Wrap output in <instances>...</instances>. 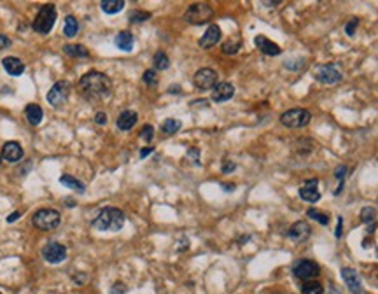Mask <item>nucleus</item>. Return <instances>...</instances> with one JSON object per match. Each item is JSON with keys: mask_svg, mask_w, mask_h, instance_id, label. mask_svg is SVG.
<instances>
[{"mask_svg": "<svg viewBox=\"0 0 378 294\" xmlns=\"http://www.w3.org/2000/svg\"><path fill=\"white\" fill-rule=\"evenodd\" d=\"M168 91H170V93H179V91H180V88H179V86H172V88L168 89Z\"/></svg>", "mask_w": 378, "mask_h": 294, "instance_id": "obj_47", "label": "nucleus"}, {"mask_svg": "<svg viewBox=\"0 0 378 294\" xmlns=\"http://www.w3.org/2000/svg\"><path fill=\"white\" fill-rule=\"evenodd\" d=\"M25 116H27V119L32 126H39L40 122H42L44 110L37 104H28L27 109H25Z\"/></svg>", "mask_w": 378, "mask_h": 294, "instance_id": "obj_20", "label": "nucleus"}, {"mask_svg": "<svg viewBox=\"0 0 378 294\" xmlns=\"http://www.w3.org/2000/svg\"><path fill=\"white\" fill-rule=\"evenodd\" d=\"M137 119H138V116H137L135 110H123V112L117 116L116 125L121 132H128V130H131L135 125H137Z\"/></svg>", "mask_w": 378, "mask_h": 294, "instance_id": "obj_19", "label": "nucleus"}, {"mask_svg": "<svg viewBox=\"0 0 378 294\" xmlns=\"http://www.w3.org/2000/svg\"><path fill=\"white\" fill-rule=\"evenodd\" d=\"M219 40H221V28L217 27V24H210V27L207 28V32L200 37L198 44H200V47H203V49H210L216 46Z\"/></svg>", "mask_w": 378, "mask_h": 294, "instance_id": "obj_17", "label": "nucleus"}, {"mask_svg": "<svg viewBox=\"0 0 378 294\" xmlns=\"http://www.w3.org/2000/svg\"><path fill=\"white\" fill-rule=\"evenodd\" d=\"M187 156L195 159L196 165H200V149H196V147H189V149H187Z\"/></svg>", "mask_w": 378, "mask_h": 294, "instance_id": "obj_39", "label": "nucleus"}, {"mask_svg": "<svg viewBox=\"0 0 378 294\" xmlns=\"http://www.w3.org/2000/svg\"><path fill=\"white\" fill-rule=\"evenodd\" d=\"M347 166H343V165H340L338 168H336V172H335V175H336V179L340 181V186H338V189L335 191V194L338 196L340 193L343 191V182H345V174H347Z\"/></svg>", "mask_w": 378, "mask_h": 294, "instance_id": "obj_34", "label": "nucleus"}, {"mask_svg": "<svg viewBox=\"0 0 378 294\" xmlns=\"http://www.w3.org/2000/svg\"><path fill=\"white\" fill-rule=\"evenodd\" d=\"M0 294H2V292H0Z\"/></svg>", "mask_w": 378, "mask_h": 294, "instance_id": "obj_50", "label": "nucleus"}, {"mask_svg": "<svg viewBox=\"0 0 378 294\" xmlns=\"http://www.w3.org/2000/svg\"><path fill=\"white\" fill-rule=\"evenodd\" d=\"M233 95H235V86L231 83H217L216 88L212 89V100L217 104L231 100Z\"/></svg>", "mask_w": 378, "mask_h": 294, "instance_id": "obj_14", "label": "nucleus"}, {"mask_svg": "<svg viewBox=\"0 0 378 294\" xmlns=\"http://www.w3.org/2000/svg\"><path fill=\"white\" fill-rule=\"evenodd\" d=\"M23 158V147L19 145V142H6L2 147V159L9 163H18Z\"/></svg>", "mask_w": 378, "mask_h": 294, "instance_id": "obj_16", "label": "nucleus"}, {"mask_svg": "<svg viewBox=\"0 0 378 294\" xmlns=\"http://www.w3.org/2000/svg\"><path fill=\"white\" fill-rule=\"evenodd\" d=\"M19 217V212H12V214L7 217V223H14V220H18Z\"/></svg>", "mask_w": 378, "mask_h": 294, "instance_id": "obj_45", "label": "nucleus"}, {"mask_svg": "<svg viewBox=\"0 0 378 294\" xmlns=\"http://www.w3.org/2000/svg\"><path fill=\"white\" fill-rule=\"evenodd\" d=\"M61 223V215L58 210L55 208H40L34 214L32 217V224L40 231H53L60 226Z\"/></svg>", "mask_w": 378, "mask_h": 294, "instance_id": "obj_4", "label": "nucleus"}, {"mask_svg": "<svg viewBox=\"0 0 378 294\" xmlns=\"http://www.w3.org/2000/svg\"><path fill=\"white\" fill-rule=\"evenodd\" d=\"M70 89H72V86L68 81H58V83L53 84V88L49 89V93L46 96L48 102L53 107H61V105L68 100V96H70Z\"/></svg>", "mask_w": 378, "mask_h": 294, "instance_id": "obj_7", "label": "nucleus"}, {"mask_svg": "<svg viewBox=\"0 0 378 294\" xmlns=\"http://www.w3.org/2000/svg\"><path fill=\"white\" fill-rule=\"evenodd\" d=\"M94 122H97V125H100V126H104L107 122V114L102 112V110H100V112H97V114H94Z\"/></svg>", "mask_w": 378, "mask_h": 294, "instance_id": "obj_40", "label": "nucleus"}, {"mask_svg": "<svg viewBox=\"0 0 378 294\" xmlns=\"http://www.w3.org/2000/svg\"><path fill=\"white\" fill-rule=\"evenodd\" d=\"M301 292L303 294H322L324 289H322V285H320L319 282L310 280V282H305V284H303Z\"/></svg>", "mask_w": 378, "mask_h": 294, "instance_id": "obj_31", "label": "nucleus"}, {"mask_svg": "<svg viewBox=\"0 0 378 294\" xmlns=\"http://www.w3.org/2000/svg\"><path fill=\"white\" fill-rule=\"evenodd\" d=\"M306 215L310 219L317 220L319 224H322V226H327L329 224V215L327 214H322V212H319L317 208H308L306 210Z\"/></svg>", "mask_w": 378, "mask_h": 294, "instance_id": "obj_30", "label": "nucleus"}, {"mask_svg": "<svg viewBox=\"0 0 378 294\" xmlns=\"http://www.w3.org/2000/svg\"><path fill=\"white\" fill-rule=\"evenodd\" d=\"M126 292V285L123 282H116L110 289V294H125Z\"/></svg>", "mask_w": 378, "mask_h": 294, "instance_id": "obj_38", "label": "nucleus"}, {"mask_svg": "<svg viewBox=\"0 0 378 294\" xmlns=\"http://www.w3.org/2000/svg\"><path fill=\"white\" fill-rule=\"evenodd\" d=\"M140 138L146 142H151L154 138V128L151 125H146L144 128L140 130Z\"/></svg>", "mask_w": 378, "mask_h": 294, "instance_id": "obj_36", "label": "nucleus"}, {"mask_svg": "<svg viewBox=\"0 0 378 294\" xmlns=\"http://www.w3.org/2000/svg\"><path fill=\"white\" fill-rule=\"evenodd\" d=\"M310 235H312V228L308 226V223H305V220H298V223L293 224V226L289 228V231H287V236L296 243L306 242V240L310 238Z\"/></svg>", "mask_w": 378, "mask_h": 294, "instance_id": "obj_12", "label": "nucleus"}, {"mask_svg": "<svg viewBox=\"0 0 378 294\" xmlns=\"http://www.w3.org/2000/svg\"><path fill=\"white\" fill-rule=\"evenodd\" d=\"M329 294H342V292H340V291H336V287H331Z\"/></svg>", "mask_w": 378, "mask_h": 294, "instance_id": "obj_48", "label": "nucleus"}, {"mask_svg": "<svg viewBox=\"0 0 378 294\" xmlns=\"http://www.w3.org/2000/svg\"><path fill=\"white\" fill-rule=\"evenodd\" d=\"M293 273H294L296 279L310 282V280H314L315 277H319L320 268H319V264L312 259H299L298 263L294 264Z\"/></svg>", "mask_w": 378, "mask_h": 294, "instance_id": "obj_9", "label": "nucleus"}, {"mask_svg": "<svg viewBox=\"0 0 378 294\" xmlns=\"http://www.w3.org/2000/svg\"><path fill=\"white\" fill-rule=\"evenodd\" d=\"M180 126H182V122H180L179 119L170 117V119H165V122L161 125V130H163V133H167V135H174V133L179 132Z\"/></svg>", "mask_w": 378, "mask_h": 294, "instance_id": "obj_27", "label": "nucleus"}, {"mask_svg": "<svg viewBox=\"0 0 378 294\" xmlns=\"http://www.w3.org/2000/svg\"><path fill=\"white\" fill-rule=\"evenodd\" d=\"M153 151H154L153 147H146V149H142V151H140V158H146V156H149V154L153 153Z\"/></svg>", "mask_w": 378, "mask_h": 294, "instance_id": "obj_44", "label": "nucleus"}, {"mask_svg": "<svg viewBox=\"0 0 378 294\" xmlns=\"http://www.w3.org/2000/svg\"><path fill=\"white\" fill-rule=\"evenodd\" d=\"M114 44H116L121 51L130 53L131 49H133L135 39H133V35H131L130 32H119V34L116 35V39H114Z\"/></svg>", "mask_w": 378, "mask_h": 294, "instance_id": "obj_22", "label": "nucleus"}, {"mask_svg": "<svg viewBox=\"0 0 378 294\" xmlns=\"http://www.w3.org/2000/svg\"><path fill=\"white\" fill-rule=\"evenodd\" d=\"M60 182L63 184V186H67V189H72V191H76V193H81V194H83L84 191H86L84 182L77 181V179H76V177H72V175H61V177H60Z\"/></svg>", "mask_w": 378, "mask_h": 294, "instance_id": "obj_23", "label": "nucleus"}, {"mask_svg": "<svg viewBox=\"0 0 378 294\" xmlns=\"http://www.w3.org/2000/svg\"><path fill=\"white\" fill-rule=\"evenodd\" d=\"M42 256L48 263L60 264V263H63L65 257H67V249H65V245H61L58 242H49L46 247L42 249Z\"/></svg>", "mask_w": 378, "mask_h": 294, "instance_id": "obj_11", "label": "nucleus"}, {"mask_svg": "<svg viewBox=\"0 0 378 294\" xmlns=\"http://www.w3.org/2000/svg\"><path fill=\"white\" fill-rule=\"evenodd\" d=\"M319 186V181L317 179H312V181H306L303 184L301 187H299V196H301V200H305L308 203H315L320 200V193L317 189Z\"/></svg>", "mask_w": 378, "mask_h": 294, "instance_id": "obj_15", "label": "nucleus"}, {"mask_svg": "<svg viewBox=\"0 0 378 294\" xmlns=\"http://www.w3.org/2000/svg\"><path fill=\"white\" fill-rule=\"evenodd\" d=\"M357 24H359V19L357 18H352L350 21H348L347 24H345V32H347V35H354L356 30H357Z\"/></svg>", "mask_w": 378, "mask_h": 294, "instance_id": "obj_37", "label": "nucleus"}, {"mask_svg": "<svg viewBox=\"0 0 378 294\" xmlns=\"http://www.w3.org/2000/svg\"><path fill=\"white\" fill-rule=\"evenodd\" d=\"M214 18V9L208 4H193L184 12V21L191 24H205Z\"/></svg>", "mask_w": 378, "mask_h": 294, "instance_id": "obj_5", "label": "nucleus"}, {"mask_svg": "<svg viewBox=\"0 0 378 294\" xmlns=\"http://www.w3.org/2000/svg\"><path fill=\"white\" fill-rule=\"evenodd\" d=\"M342 279L345 280L347 287L350 289L354 294H363V282H361V277L356 270L342 268Z\"/></svg>", "mask_w": 378, "mask_h": 294, "instance_id": "obj_13", "label": "nucleus"}, {"mask_svg": "<svg viewBox=\"0 0 378 294\" xmlns=\"http://www.w3.org/2000/svg\"><path fill=\"white\" fill-rule=\"evenodd\" d=\"M221 187H223L224 191H228V193H229V191L235 189V184H221Z\"/></svg>", "mask_w": 378, "mask_h": 294, "instance_id": "obj_46", "label": "nucleus"}, {"mask_svg": "<svg viewBox=\"0 0 378 294\" xmlns=\"http://www.w3.org/2000/svg\"><path fill=\"white\" fill-rule=\"evenodd\" d=\"M151 18V12L146 11H131L130 12V21L131 23H144Z\"/></svg>", "mask_w": 378, "mask_h": 294, "instance_id": "obj_33", "label": "nucleus"}, {"mask_svg": "<svg viewBox=\"0 0 378 294\" xmlns=\"http://www.w3.org/2000/svg\"><path fill=\"white\" fill-rule=\"evenodd\" d=\"M237 168V165L233 161H226L223 165V174H229V172H233Z\"/></svg>", "mask_w": 378, "mask_h": 294, "instance_id": "obj_43", "label": "nucleus"}, {"mask_svg": "<svg viewBox=\"0 0 378 294\" xmlns=\"http://www.w3.org/2000/svg\"><path fill=\"white\" fill-rule=\"evenodd\" d=\"M217 79H219V76H217V72L214 70V68H200L198 72L195 74V77H193V83L198 89H214L217 86Z\"/></svg>", "mask_w": 378, "mask_h": 294, "instance_id": "obj_10", "label": "nucleus"}, {"mask_svg": "<svg viewBox=\"0 0 378 294\" xmlns=\"http://www.w3.org/2000/svg\"><path fill=\"white\" fill-rule=\"evenodd\" d=\"M56 16H58V12H56V7L53 6V4H46V6H42L39 9V12H37L32 28H34L37 34L46 35V34H49V32L53 30V27H55Z\"/></svg>", "mask_w": 378, "mask_h": 294, "instance_id": "obj_3", "label": "nucleus"}, {"mask_svg": "<svg viewBox=\"0 0 378 294\" xmlns=\"http://www.w3.org/2000/svg\"><path fill=\"white\" fill-rule=\"evenodd\" d=\"M2 65H4V68H6V72L11 74V76H21L25 72L23 61L19 58H16V56H7V58H4Z\"/></svg>", "mask_w": 378, "mask_h": 294, "instance_id": "obj_21", "label": "nucleus"}, {"mask_svg": "<svg viewBox=\"0 0 378 294\" xmlns=\"http://www.w3.org/2000/svg\"><path fill=\"white\" fill-rule=\"evenodd\" d=\"M11 46V39L7 35L0 34V51H4V49H7Z\"/></svg>", "mask_w": 378, "mask_h": 294, "instance_id": "obj_41", "label": "nucleus"}, {"mask_svg": "<svg viewBox=\"0 0 378 294\" xmlns=\"http://www.w3.org/2000/svg\"><path fill=\"white\" fill-rule=\"evenodd\" d=\"M342 235H343V217H338V226H336L335 236L336 238H342Z\"/></svg>", "mask_w": 378, "mask_h": 294, "instance_id": "obj_42", "label": "nucleus"}, {"mask_svg": "<svg viewBox=\"0 0 378 294\" xmlns=\"http://www.w3.org/2000/svg\"><path fill=\"white\" fill-rule=\"evenodd\" d=\"M125 0H102L100 7L105 14H116V12H121L123 7H125Z\"/></svg>", "mask_w": 378, "mask_h": 294, "instance_id": "obj_24", "label": "nucleus"}, {"mask_svg": "<svg viewBox=\"0 0 378 294\" xmlns=\"http://www.w3.org/2000/svg\"><path fill=\"white\" fill-rule=\"evenodd\" d=\"M361 219H363V223H366V224L375 223V219H376V208L364 207L363 210H361Z\"/></svg>", "mask_w": 378, "mask_h": 294, "instance_id": "obj_32", "label": "nucleus"}, {"mask_svg": "<svg viewBox=\"0 0 378 294\" xmlns=\"http://www.w3.org/2000/svg\"><path fill=\"white\" fill-rule=\"evenodd\" d=\"M65 55L70 56V58H88L89 53L88 49L84 46H81V44H68V46L63 47Z\"/></svg>", "mask_w": 378, "mask_h": 294, "instance_id": "obj_25", "label": "nucleus"}, {"mask_svg": "<svg viewBox=\"0 0 378 294\" xmlns=\"http://www.w3.org/2000/svg\"><path fill=\"white\" fill-rule=\"evenodd\" d=\"M254 44H256V47L259 49L261 53H265V55H268V56L280 55V47H278L273 40H270L268 37H265V35H256Z\"/></svg>", "mask_w": 378, "mask_h": 294, "instance_id": "obj_18", "label": "nucleus"}, {"mask_svg": "<svg viewBox=\"0 0 378 294\" xmlns=\"http://www.w3.org/2000/svg\"><path fill=\"white\" fill-rule=\"evenodd\" d=\"M142 81H144V83H146L147 86H156V84H158V74H156L154 68H149V70L144 72Z\"/></svg>", "mask_w": 378, "mask_h": 294, "instance_id": "obj_35", "label": "nucleus"}, {"mask_svg": "<svg viewBox=\"0 0 378 294\" xmlns=\"http://www.w3.org/2000/svg\"><path fill=\"white\" fill-rule=\"evenodd\" d=\"M0 165H2V154H0Z\"/></svg>", "mask_w": 378, "mask_h": 294, "instance_id": "obj_49", "label": "nucleus"}, {"mask_svg": "<svg viewBox=\"0 0 378 294\" xmlns=\"http://www.w3.org/2000/svg\"><path fill=\"white\" fill-rule=\"evenodd\" d=\"M342 70L336 63H324L315 68V79L322 84H336L342 81Z\"/></svg>", "mask_w": 378, "mask_h": 294, "instance_id": "obj_8", "label": "nucleus"}, {"mask_svg": "<svg viewBox=\"0 0 378 294\" xmlns=\"http://www.w3.org/2000/svg\"><path fill=\"white\" fill-rule=\"evenodd\" d=\"M242 47V40L240 39H228L223 44V53L224 55H237Z\"/></svg>", "mask_w": 378, "mask_h": 294, "instance_id": "obj_28", "label": "nucleus"}, {"mask_svg": "<svg viewBox=\"0 0 378 294\" xmlns=\"http://www.w3.org/2000/svg\"><path fill=\"white\" fill-rule=\"evenodd\" d=\"M79 93L88 102H100L107 100L112 95V81L105 74L91 70L84 74L79 81Z\"/></svg>", "mask_w": 378, "mask_h": 294, "instance_id": "obj_1", "label": "nucleus"}, {"mask_svg": "<svg viewBox=\"0 0 378 294\" xmlns=\"http://www.w3.org/2000/svg\"><path fill=\"white\" fill-rule=\"evenodd\" d=\"M77 30H79V23L74 16H67L65 18V24H63V34L65 37H76Z\"/></svg>", "mask_w": 378, "mask_h": 294, "instance_id": "obj_26", "label": "nucleus"}, {"mask_svg": "<svg viewBox=\"0 0 378 294\" xmlns=\"http://www.w3.org/2000/svg\"><path fill=\"white\" fill-rule=\"evenodd\" d=\"M125 214L116 207H105L100 210V214L93 219V228L98 231H110L116 233L125 226Z\"/></svg>", "mask_w": 378, "mask_h": 294, "instance_id": "obj_2", "label": "nucleus"}, {"mask_svg": "<svg viewBox=\"0 0 378 294\" xmlns=\"http://www.w3.org/2000/svg\"><path fill=\"white\" fill-rule=\"evenodd\" d=\"M312 119V114L305 109H291L280 116V122L286 128H303Z\"/></svg>", "mask_w": 378, "mask_h": 294, "instance_id": "obj_6", "label": "nucleus"}, {"mask_svg": "<svg viewBox=\"0 0 378 294\" xmlns=\"http://www.w3.org/2000/svg\"><path fill=\"white\" fill-rule=\"evenodd\" d=\"M154 68H158V70H167L168 67H170V60H168V56L165 55V51H158L154 55Z\"/></svg>", "mask_w": 378, "mask_h": 294, "instance_id": "obj_29", "label": "nucleus"}]
</instances>
